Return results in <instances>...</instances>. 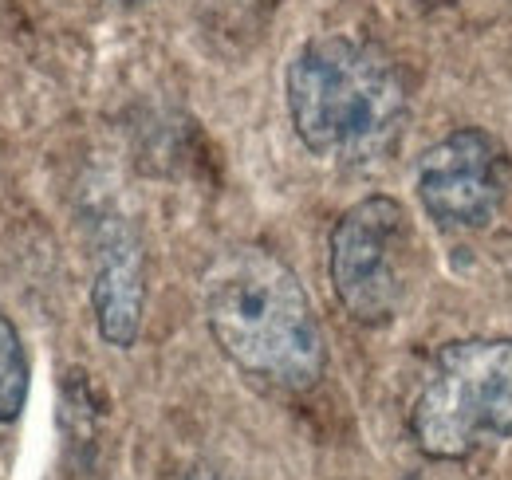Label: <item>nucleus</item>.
Listing matches in <instances>:
<instances>
[{
	"instance_id": "nucleus-1",
	"label": "nucleus",
	"mask_w": 512,
	"mask_h": 480,
	"mask_svg": "<svg viewBox=\"0 0 512 480\" xmlns=\"http://www.w3.org/2000/svg\"><path fill=\"white\" fill-rule=\"evenodd\" d=\"M217 351L264 386L304 394L327 370V343L300 276L260 244L225 248L201 276Z\"/></svg>"
},
{
	"instance_id": "nucleus-2",
	"label": "nucleus",
	"mask_w": 512,
	"mask_h": 480,
	"mask_svg": "<svg viewBox=\"0 0 512 480\" xmlns=\"http://www.w3.org/2000/svg\"><path fill=\"white\" fill-rule=\"evenodd\" d=\"M296 138L331 166H371L398 142L410 87L398 60L375 40L323 32L296 48L284 71Z\"/></svg>"
},
{
	"instance_id": "nucleus-3",
	"label": "nucleus",
	"mask_w": 512,
	"mask_h": 480,
	"mask_svg": "<svg viewBox=\"0 0 512 480\" xmlns=\"http://www.w3.org/2000/svg\"><path fill=\"white\" fill-rule=\"evenodd\" d=\"M410 429L430 461H465L469 453L512 437V335L446 343L410 410Z\"/></svg>"
},
{
	"instance_id": "nucleus-4",
	"label": "nucleus",
	"mask_w": 512,
	"mask_h": 480,
	"mask_svg": "<svg viewBox=\"0 0 512 480\" xmlns=\"http://www.w3.org/2000/svg\"><path fill=\"white\" fill-rule=\"evenodd\" d=\"M414 233L406 209L386 197L355 201L331 229L327 244V276L335 300L363 327H386L410 292Z\"/></svg>"
},
{
	"instance_id": "nucleus-5",
	"label": "nucleus",
	"mask_w": 512,
	"mask_h": 480,
	"mask_svg": "<svg viewBox=\"0 0 512 480\" xmlns=\"http://www.w3.org/2000/svg\"><path fill=\"white\" fill-rule=\"evenodd\" d=\"M509 185V150L481 126H461L434 142L414 174L426 217L449 233L489 229L509 201Z\"/></svg>"
},
{
	"instance_id": "nucleus-6",
	"label": "nucleus",
	"mask_w": 512,
	"mask_h": 480,
	"mask_svg": "<svg viewBox=\"0 0 512 480\" xmlns=\"http://www.w3.org/2000/svg\"><path fill=\"white\" fill-rule=\"evenodd\" d=\"M95 327L107 347L130 351L142 335L146 311V252L123 217H103L95 233V280H91Z\"/></svg>"
},
{
	"instance_id": "nucleus-7",
	"label": "nucleus",
	"mask_w": 512,
	"mask_h": 480,
	"mask_svg": "<svg viewBox=\"0 0 512 480\" xmlns=\"http://www.w3.org/2000/svg\"><path fill=\"white\" fill-rule=\"evenodd\" d=\"M28 390H32V366H28L24 339L0 315V425H12L24 414Z\"/></svg>"
},
{
	"instance_id": "nucleus-8",
	"label": "nucleus",
	"mask_w": 512,
	"mask_h": 480,
	"mask_svg": "<svg viewBox=\"0 0 512 480\" xmlns=\"http://www.w3.org/2000/svg\"><path fill=\"white\" fill-rule=\"evenodd\" d=\"M190 480H217V477H213V473H193Z\"/></svg>"
},
{
	"instance_id": "nucleus-9",
	"label": "nucleus",
	"mask_w": 512,
	"mask_h": 480,
	"mask_svg": "<svg viewBox=\"0 0 512 480\" xmlns=\"http://www.w3.org/2000/svg\"><path fill=\"white\" fill-rule=\"evenodd\" d=\"M422 4H438V0H422Z\"/></svg>"
}]
</instances>
